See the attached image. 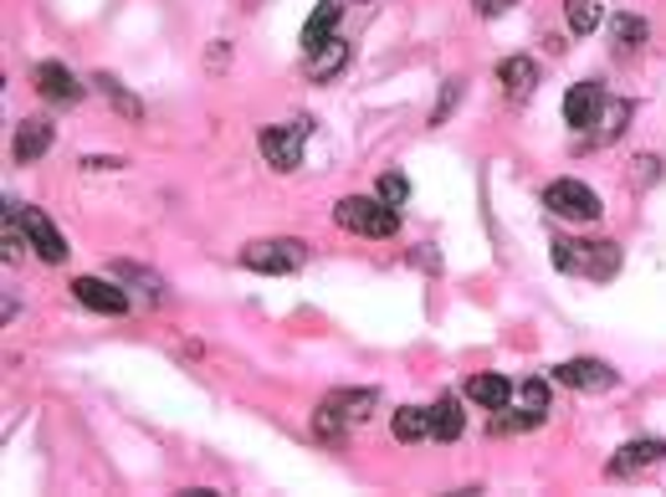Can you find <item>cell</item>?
<instances>
[{
	"instance_id": "cell-20",
	"label": "cell",
	"mask_w": 666,
	"mask_h": 497,
	"mask_svg": "<svg viewBox=\"0 0 666 497\" xmlns=\"http://www.w3.org/2000/svg\"><path fill=\"white\" fill-rule=\"evenodd\" d=\"M610 37H615V57H636L640 47H646V21L640 16H615V27H610Z\"/></svg>"
},
{
	"instance_id": "cell-26",
	"label": "cell",
	"mask_w": 666,
	"mask_h": 497,
	"mask_svg": "<svg viewBox=\"0 0 666 497\" xmlns=\"http://www.w3.org/2000/svg\"><path fill=\"white\" fill-rule=\"evenodd\" d=\"M513 6H518V0H472V11L487 16V21H493V16H503V11H513Z\"/></svg>"
},
{
	"instance_id": "cell-15",
	"label": "cell",
	"mask_w": 666,
	"mask_h": 497,
	"mask_svg": "<svg viewBox=\"0 0 666 497\" xmlns=\"http://www.w3.org/2000/svg\"><path fill=\"white\" fill-rule=\"evenodd\" d=\"M462 430H466V410H462V400H436L431 405V436L436 442H462Z\"/></svg>"
},
{
	"instance_id": "cell-16",
	"label": "cell",
	"mask_w": 666,
	"mask_h": 497,
	"mask_svg": "<svg viewBox=\"0 0 666 497\" xmlns=\"http://www.w3.org/2000/svg\"><path fill=\"white\" fill-rule=\"evenodd\" d=\"M333 31H339V0H319V11L303 27V52H319L323 41H333Z\"/></svg>"
},
{
	"instance_id": "cell-3",
	"label": "cell",
	"mask_w": 666,
	"mask_h": 497,
	"mask_svg": "<svg viewBox=\"0 0 666 497\" xmlns=\"http://www.w3.org/2000/svg\"><path fill=\"white\" fill-rule=\"evenodd\" d=\"M544 416H548V385L544 379H523L513 390V400L493 416V430H528V426H544Z\"/></svg>"
},
{
	"instance_id": "cell-9",
	"label": "cell",
	"mask_w": 666,
	"mask_h": 497,
	"mask_svg": "<svg viewBox=\"0 0 666 497\" xmlns=\"http://www.w3.org/2000/svg\"><path fill=\"white\" fill-rule=\"evenodd\" d=\"M656 462H666V442H656V436H640V442H626L620 452L610 457V477H636V471L656 467Z\"/></svg>"
},
{
	"instance_id": "cell-10",
	"label": "cell",
	"mask_w": 666,
	"mask_h": 497,
	"mask_svg": "<svg viewBox=\"0 0 666 497\" xmlns=\"http://www.w3.org/2000/svg\"><path fill=\"white\" fill-rule=\"evenodd\" d=\"M559 379L569 390H585V395L615 390V369L605 359H569V364H559Z\"/></svg>"
},
{
	"instance_id": "cell-5",
	"label": "cell",
	"mask_w": 666,
	"mask_h": 497,
	"mask_svg": "<svg viewBox=\"0 0 666 497\" xmlns=\"http://www.w3.org/2000/svg\"><path fill=\"white\" fill-rule=\"evenodd\" d=\"M303 242H293V236H266V242H252L246 252H241V267L252 272H297L303 267Z\"/></svg>"
},
{
	"instance_id": "cell-21",
	"label": "cell",
	"mask_w": 666,
	"mask_h": 497,
	"mask_svg": "<svg viewBox=\"0 0 666 497\" xmlns=\"http://www.w3.org/2000/svg\"><path fill=\"white\" fill-rule=\"evenodd\" d=\"M344 62H349V47L333 37V41H323L319 52H307V78H333Z\"/></svg>"
},
{
	"instance_id": "cell-25",
	"label": "cell",
	"mask_w": 666,
	"mask_h": 497,
	"mask_svg": "<svg viewBox=\"0 0 666 497\" xmlns=\"http://www.w3.org/2000/svg\"><path fill=\"white\" fill-rule=\"evenodd\" d=\"M456 98H462V78H452V82H446V93H441V103H436V119H431V123H446V113H452V108H456Z\"/></svg>"
},
{
	"instance_id": "cell-12",
	"label": "cell",
	"mask_w": 666,
	"mask_h": 497,
	"mask_svg": "<svg viewBox=\"0 0 666 497\" xmlns=\"http://www.w3.org/2000/svg\"><path fill=\"white\" fill-rule=\"evenodd\" d=\"M72 297L93 313H129V293L103 283V277H78V283H72Z\"/></svg>"
},
{
	"instance_id": "cell-23",
	"label": "cell",
	"mask_w": 666,
	"mask_h": 497,
	"mask_svg": "<svg viewBox=\"0 0 666 497\" xmlns=\"http://www.w3.org/2000/svg\"><path fill=\"white\" fill-rule=\"evenodd\" d=\"M93 82H98V88H103L108 98H113V103L123 108V113H129V119H139V113H144V103H139V98H129V93H123V88H119V82H113V78H108V72H103V78H93Z\"/></svg>"
},
{
	"instance_id": "cell-13",
	"label": "cell",
	"mask_w": 666,
	"mask_h": 497,
	"mask_svg": "<svg viewBox=\"0 0 666 497\" xmlns=\"http://www.w3.org/2000/svg\"><path fill=\"white\" fill-rule=\"evenodd\" d=\"M37 93L47 98V103H78V98H82V82L72 78L62 62H41V68H37Z\"/></svg>"
},
{
	"instance_id": "cell-22",
	"label": "cell",
	"mask_w": 666,
	"mask_h": 497,
	"mask_svg": "<svg viewBox=\"0 0 666 497\" xmlns=\"http://www.w3.org/2000/svg\"><path fill=\"white\" fill-rule=\"evenodd\" d=\"M564 16H569L574 37H589L599 27V0H564Z\"/></svg>"
},
{
	"instance_id": "cell-19",
	"label": "cell",
	"mask_w": 666,
	"mask_h": 497,
	"mask_svg": "<svg viewBox=\"0 0 666 497\" xmlns=\"http://www.w3.org/2000/svg\"><path fill=\"white\" fill-rule=\"evenodd\" d=\"M390 430H395V442H426L431 436V410H421V405H400L395 420H390Z\"/></svg>"
},
{
	"instance_id": "cell-7",
	"label": "cell",
	"mask_w": 666,
	"mask_h": 497,
	"mask_svg": "<svg viewBox=\"0 0 666 497\" xmlns=\"http://www.w3.org/2000/svg\"><path fill=\"white\" fill-rule=\"evenodd\" d=\"M544 205L554 215H564V221H595L599 215V195L589 185H579V180H554V185H544Z\"/></svg>"
},
{
	"instance_id": "cell-24",
	"label": "cell",
	"mask_w": 666,
	"mask_h": 497,
	"mask_svg": "<svg viewBox=\"0 0 666 497\" xmlns=\"http://www.w3.org/2000/svg\"><path fill=\"white\" fill-rule=\"evenodd\" d=\"M405 195H411L405 175H385V180H380V201H385V205H405Z\"/></svg>"
},
{
	"instance_id": "cell-4",
	"label": "cell",
	"mask_w": 666,
	"mask_h": 497,
	"mask_svg": "<svg viewBox=\"0 0 666 497\" xmlns=\"http://www.w3.org/2000/svg\"><path fill=\"white\" fill-rule=\"evenodd\" d=\"M374 405H380V395H374V390H339V395H329V400L319 405V430H323V436H344L349 426L370 420Z\"/></svg>"
},
{
	"instance_id": "cell-14",
	"label": "cell",
	"mask_w": 666,
	"mask_h": 497,
	"mask_svg": "<svg viewBox=\"0 0 666 497\" xmlns=\"http://www.w3.org/2000/svg\"><path fill=\"white\" fill-rule=\"evenodd\" d=\"M52 123L47 119H27L21 129H16V164H31V160H41L47 149H52Z\"/></svg>"
},
{
	"instance_id": "cell-8",
	"label": "cell",
	"mask_w": 666,
	"mask_h": 497,
	"mask_svg": "<svg viewBox=\"0 0 666 497\" xmlns=\"http://www.w3.org/2000/svg\"><path fill=\"white\" fill-rule=\"evenodd\" d=\"M6 215H11L16 226L27 231V242L37 246V256H47V262H62L67 256V242H62V231L47 221L41 211H31V205H16V201H6Z\"/></svg>"
},
{
	"instance_id": "cell-11",
	"label": "cell",
	"mask_w": 666,
	"mask_h": 497,
	"mask_svg": "<svg viewBox=\"0 0 666 497\" xmlns=\"http://www.w3.org/2000/svg\"><path fill=\"white\" fill-rule=\"evenodd\" d=\"M599 108H605V88L599 82H574L564 93V123L569 129H589V123H599Z\"/></svg>"
},
{
	"instance_id": "cell-2",
	"label": "cell",
	"mask_w": 666,
	"mask_h": 497,
	"mask_svg": "<svg viewBox=\"0 0 666 497\" xmlns=\"http://www.w3.org/2000/svg\"><path fill=\"white\" fill-rule=\"evenodd\" d=\"M333 221H339L344 231H354V236H374V242L400 231V211L395 205H385L380 195H374V201L370 195H349V201L333 205Z\"/></svg>"
},
{
	"instance_id": "cell-1",
	"label": "cell",
	"mask_w": 666,
	"mask_h": 497,
	"mask_svg": "<svg viewBox=\"0 0 666 497\" xmlns=\"http://www.w3.org/2000/svg\"><path fill=\"white\" fill-rule=\"evenodd\" d=\"M554 267L574 272V277L610 283L615 272H620V246L615 242H554Z\"/></svg>"
},
{
	"instance_id": "cell-6",
	"label": "cell",
	"mask_w": 666,
	"mask_h": 497,
	"mask_svg": "<svg viewBox=\"0 0 666 497\" xmlns=\"http://www.w3.org/2000/svg\"><path fill=\"white\" fill-rule=\"evenodd\" d=\"M307 134H313V123H307V119H293V123H278V129H266V134H262L266 164H272V170H297Z\"/></svg>"
},
{
	"instance_id": "cell-18",
	"label": "cell",
	"mask_w": 666,
	"mask_h": 497,
	"mask_svg": "<svg viewBox=\"0 0 666 497\" xmlns=\"http://www.w3.org/2000/svg\"><path fill=\"white\" fill-rule=\"evenodd\" d=\"M497 82H503L513 98H528L533 82H538V68H533V57H507L503 68H497Z\"/></svg>"
},
{
	"instance_id": "cell-17",
	"label": "cell",
	"mask_w": 666,
	"mask_h": 497,
	"mask_svg": "<svg viewBox=\"0 0 666 497\" xmlns=\"http://www.w3.org/2000/svg\"><path fill=\"white\" fill-rule=\"evenodd\" d=\"M466 400L487 405V410H503V405L513 400V385H507L503 375H472L466 379Z\"/></svg>"
}]
</instances>
